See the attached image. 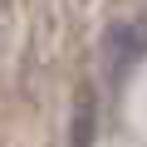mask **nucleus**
I'll use <instances>...</instances> for the list:
<instances>
[{
	"label": "nucleus",
	"mask_w": 147,
	"mask_h": 147,
	"mask_svg": "<svg viewBox=\"0 0 147 147\" xmlns=\"http://www.w3.org/2000/svg\"><path fill=\"white\" fill-rule=\"evenodd\" d=\"M88 132H93V98L84 93L79 98V132H74V147H88Z\"/></svg>",
	"instance_id": "obj_2"
},
{
	"label": "nucleus",
	"mask_w": 147,
	"mask_h": 147,
	"mask_svg": "<svg viewBox=\"0 0 147 147\" xmlns=\"http://www.w3.org/2000/svg\"><path fill=\"white\" fill-rule=\"evenodd\" d=\"M142 54H147V30H137V25H118V30L108 34V64H113V79H123V74H127Z\"/></svg>",
	"instance_id": "obj_1"
}]
</instances>
